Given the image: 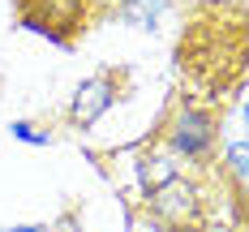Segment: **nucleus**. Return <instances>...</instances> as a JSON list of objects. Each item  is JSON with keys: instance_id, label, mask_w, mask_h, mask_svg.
I'll return each mask as SVG.
<instances>
[{"instance_id": "obj_1", "label": "nucleus", "mask_w": 249, "mask_h": 232, "mask_svg": "<svg viewBox=\"0 0 249 232\" xmlns=\"http://www.w3.org/2000/svg\"><path fill=\"white\" fill-rule=\"evenodd\" d=\"M215 146V116L206 107L185 103L168 125V155L172 159H206Z\"/></svg>"}, {"instance_id": "obj_5", "label": "nucleus", "mask_w": 249, "mask_h": 232, "mask_svg": "<svg viewBox=\"0 0 249 232\" xmlns=\"http://www.w3.org/2000/svg\"><path fill=\"white\" fill-rule=\"evenodd\" d=\"M138 177H142V185L146 189H159V185H168L172 177H180L176 172V163H172V155H142L138 159Z\"/></svg>"}, {"instance_id": "obj_6", "label": "nucleus", "mask_w": 249, "mask_h": 232, "mask_svg": "<svg viewBox=\"0 0 249 232\" xmlns=\"http://www.w3.org/2000/svg\"><path fill=\"white\" fill-rule=\"evenodd\" d=\"M13 138H22V142H30V146H48L52 133H43L39 125H30V121H18L13 125Z\"/></svg>"}, {"instance_id": "obj_7", "label": "nucleus", "mask_w": 249, "mask_h": 232, "mask_svg": "<svg viewBox=\"0 0 249 232\" xmlns=\"http://www.w3.org/2000/svg\"><path fill=\"white\" fill-rule=\"evenodd\" d=\"M228 163H232V177L245 180V142H236V146H232V159H228Z\"/></svg>"}, {"instance_id": "obj_3", "label": "nucleus", "mask_w": 249, "mask_h": 232, "mask_svg": "<svg viewBox=\"0 0 249 232\" xmlns=\"http://www.w3.org/2000/svg\"><path fill=\"white\" fill-rule=\"evenodd\" d=\"M116 95H121V82L112 73H99V77H90V82H82L77 86V95H73V107H69V121L73 125H95L103 112L116 103Z\"/></svg>"}, {"instance_id": "obj_8", "label": "nucleus", "mask_w": 249, "mask_h": 232, "mask_svg": "<svg viewBox=\"0 0 249 232\" xmlns=\"http://www.w3.org/2000/svg\"><path fill=\"white\" fill-rule=\"evenodd\" d=\"M48 232H82V228H77L73 219H60V224H56V228H48Z\"/></svg>"}, {"instance_id": "obj_9", "label": "nucleus", "mask_w": 249, "mask_h": 232, "mask_svg": "<svg viewBox=\"0 0 249 232\" xmlns=\"http://www.w3.org/2000/svg\"><path fill=\"white\" fill-rule=\"evenodd\" d=\"M0 232H48V228H35V224H18V228H0Z\"/></svg>"}, {"instance_id": "obj_2", "label": "nucleus", "mask_w": 249, "mask_h": 232, "mask_svg": "<svg viewBox=\"0 0 249 232\" xmlns=\"http://www.w3.org/2000/svg\"><path fill=\"white\" fill-rule=\"evenodd\" d=\"M150 211L172 228H189V224H198V189L189 180L172 177L168 185L150 189Z\"/></svg>"}, {"instance_id": "obj_4", "label": "nucleus", "mask_w": 249, "mask_h": 232, "mask_svg": "<svg viewBox=\"0 0 249 232\" xmlns=\"http://www.w3.org/2000/svg\"><path fill=\"white\" fill-rule=\"evenodd\" d=\"M168 13L172 0H121V22H129L133 30H159Z\"/></svg>"}]
</instances>
